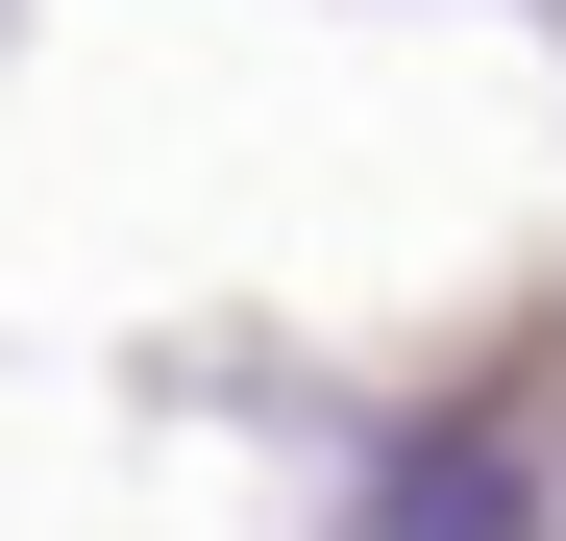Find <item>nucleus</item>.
<instances>
[{
  "label": "nucleus",
  "instance_id": "nucleus-1",
  "mask_svg": "<svg viewBox=\"0 0 566 541\" xmlns=\"http://www.w3.org/2000/svg\"><path fill=\"white\" fill-rule=\"evenodd\" d=\"M369 541H517V443H419V468L369 492Z\"/></svg>",
  "mask_w": 566,
  "mask_h": 541
}]
</instances>
